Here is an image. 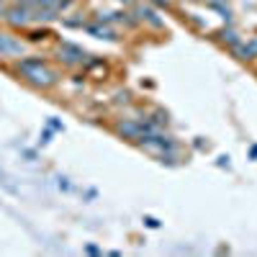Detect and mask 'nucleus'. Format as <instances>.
<instances>
[{
    "label": "nucleus",
    "mask_w": 257,
    "mask_h": 257,
    "mask_svg": "<svg viewBox=\"0 0 257 257\" xmlns=\"http://www.w3.org/2000/svg\"><path fill=\"white\" fill-rule=\"evenodd\" d=\"M16 67H18V75L39 90H49L57 85V75L47 67V62L39 59V57H21Z\"/></svg>",
    "instance_id": "nucleus-1"
},
{
    "label": "nucleus",
    "mask_w": 257,
    "mask_h": 257,
    "mask_svg": "<svg viewBox=\"0 0 257 257\" xmlns=\"http://www.w3.org/2000/svg\"><path fill=\"white\" fill-rule=\"evenodd\" d=\"M26 57V44L21 39L0 31V59H21Z\"/></svg>",
    "instance_id": "nucleus-2"
},
{
    "label": "nucleus",
    "mask_w": 257,
    "mask_h": 257,
    "mask_svg": "<svg viewBox=\"0 0 257 257\" xmlns=\"http://www.w3.org/2000/svg\"><path fill=\"white\" fill-rule=\"evenodd\" d=\"M6 21H8L11 26H16V29H24V26H29V24H31V11L16 3L13 8H8V11H6Z\"/></svg>",
    "instance_id": "nucleus-3"
},
{
    "label": "nucleus",
    "mask_w": 257,
    "mask_h": 257,
    "mask_svg": "<svg viewBox=\"0 0 257 257\" xmlns=\"http://www.w3.org/2000/svg\"><path fill=\"white\" fill-rule=\"evenodd\" d=\"M59 59L72 67V64H80V62L85 59V52H82L80 47H75V44H62V47H59Z\"/></svg>",
    "instance_id": "nucleus-4"
},
{
    "label": "nucleus",
    "mask_w": 257,
    "mask_h": 257,
    "mask_svg": "<svg viewBox=\"0 0 257 257\" xmlns=\"http://www.w3.org/2000/svg\"><path fill=\"white\" fill-rule=\"evenodd\" d=\"M116 132L118 134H123L126 139H142L144 137V123H139V121H121L118 126H116Z\"/></svg>",
    "instance_id": "nucleus-5"
},
{
    "label": "nucleus",
    "mask_w": 257,
    "mask_h": 257,
    "mask_svg": "<svg viewBox=\"0 0 257 257\" xmlns=\"http://www.w3.org/2000/svg\"><path fill=\"white\" fill-rule=\"evenodd\" d=\"M234 52H237V57H239V59H254V52H252V47H244L242 41H239L237 47H234Z\"/></svg>",
    "instance_id": "nucleus-6"
},
{
    "label": "nucleus",
    "mask_w": 257,
    "mask_h": 257,
    "mask_svg": "<svg viewBox=\"0 0 257 257\" xmlns=\"http://www.w3.org/2000/svg\"><path fill=\"white\" fill-rule=\"evenodd\" d=\"M88 31H90V34H95L98 39H116L111 29H100V26H88Z\"/></svg>",
    "instance_id": "nucleus-7"
},
{
    "label": "nucleus",
    "mask_w": 257,
    "mask_h": 257,
    "mask_svg": "<svg viewBox=\"0 0 257 257\" xmlns=\"http://www.w3.org/2000/svg\"><path fill=\"white\" fill-rule=\"evenodd\" d=\"M221 41H224V44H229V47L234 49V47L239 44V36L234 34V31H221Z\"/></svg>",
    "instance_id": "nucleus-8"
},
{
    "label": "nucleus",
    "mask_w": 257,
    "mask_h": 257,
    "mask_svg": "<svg viewBox=\"0 0 257 257\" xmlns=\"http://www.w3.org/2000/svg\"><path fill=\"white\" fill-rule=\"evenodd\" d=\"M139 13H142V18H147V21H149V24H152V26H162V24H160V18H155V13L149 11V8H142Z\"/></svg>",
    "instance_id": "nucleus-9"
},
{
    "label": "nucleus",
    "mask_w": 257,
    "mask_h": 257,
    "mask_svg": "<svg viewBox=\"0 0 257 257\" xmlns=\"http://www.w3.org/2000/svg\"><path fill=\"white\" fill-rule=\"evenodd\" d=\"M6 11H8V8L3 6V0H0V18H6Z\"/></svg>",
    "instance_id": "nucleus-10"
},
{
    "label": "nucleus",
    "mask_w": 257,
    "mask_h": 257,
    "mask_svg": "<svg viewBox=\"0 0 257 257\" xmlns=\"http://www.w3.org/2000/svg\"><path fill=\"white\" fill-rule=\"evenodd\" d=\"M252 155H254V157H257V147H254V149H252Z\"/></svg>",
    "instance_id": "nucleus-11"
},
{
    "label": "nucleus",
    "mask_w": 257,
    "mask_h": 257,
    "mask_svg": "<svg viewBox=\"0 0 257 257\" xmlns=\"http://www.w3.org/2000/svg\"><path fill=\"white\" fill-rule=\"evenodd\" d=\"M123 3H128V0H123Z\"/></svg>",
    "instance_id": "nucleus-12"
}]
</instances>
